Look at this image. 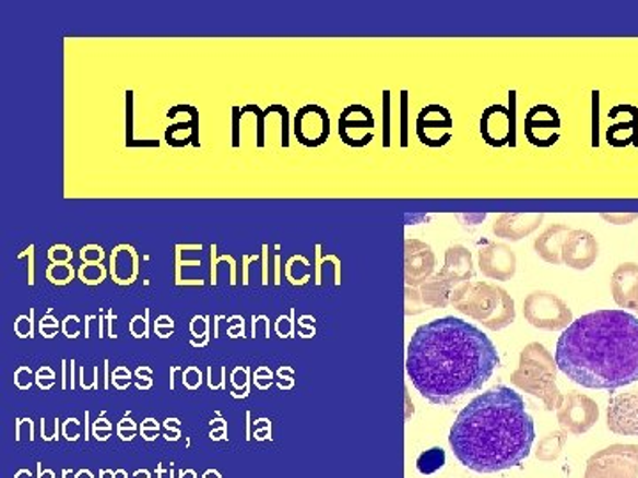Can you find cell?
I'll return each instance as SVG.
<instances>
[{"label": "cell", "mask_w": 638, "mask_h": 478, "mask_svg": "<svg viewBox=\"0 0 638 478\" xmlns=\"http://www.w3.org/2000/svg\"><path fill=\"white\" fill-rule=\"evenodd\" d=\"M461 222H475V226L477 224H483L486 220V215H460Z\"/></svg>", "instance_id": "obj_20"}, {"label": "cell", "mask_w": 638, "mask_h": 478, "mask_svg": "<svg viewBox=\"0 0 638 478\" xmlns=\"http://www.w3.org/2000/svg\"><path fill=\"white\" fill-rule=\"evenodd\" d=\"M637 310H638V307H637Z\"/></svg>", "instance_id": "obj_21"}, {"label": "cell", "mask_w": 638, "mask_h": 478, "mask_svg": "<svg viewBox=\"0 0 638 478\" xmlns=\"http://www.w3.org/2000/svg\"><path fill=\"white\" fill-rule=\"evenodd\" d=\"M569 232H571V227L566 226V224L550 226L534 239V252L545 263L554 264V266L563 264L560 252H563L564 239L568 238Z\"/></svg>", "instance_id": "obj_15"}, {"label": "cell", "mask_w": 638, "mask_h": 478, "mask_svg": "<svg viewBox=\"0 0 638 478\" xmlns=\"http://www.w3.org/2000/svg\"><path fill=\"white\" fill-rule=\"evenodd\" d=\"M452 303L461 312L474 315L478 321H484L488 326L489 315L492 314V328H503L506 324L511 323L515 318L512 310V300L506 295L500 287L489 286V284H461L452 292Z\"/></svg>", "instance_id": "obj_4"}, {"label": "cell", "mask_w": 638, "mask_h": 478, "mask_svg": "<svg viewBox=\"0 0 638 478\" xmlns=\"http://www.w3.org/2000/svg\"><path fill=\"white\" fill-rule=\"evenodd\" d=\"M404 252H406V278L410 284L426 280L437 264L432 247L421 239L409 238L404 243Z\"/></svg>", "instance_id": "obj_11"}, {"label": "cell", "mask_w": 638, "mask_h": 478, "mask_svg": "<svg viewBox=\"0 0 638 478\" xmlns=\"http://www.w3.org/2000/svg\"><path fill=\"white\" fill-rule=\"evenodd\" d=\"M598 255H600V243H598L596 236L591 235L589 230L571 229L568 238L564 239L563 264L572 267V270H587L592 264L596 263Z\"/></svg>", "instance_id": "obj_6"}, {"label": "cell", "mask_w": 638, "mask_h": 478, "mask_svg": "<svg viewBox=\"0 0 638 478\" xmlns=\"http://www.w3.org/2000/svg\"><path fill=\"white\" fill-rule=\"evenodd\" d=\"M555 366L577 385L615 390L638 381V319L625 310H596L558 337Z\"/></svg>", "instance_id": "obj_3"}, {"label": "cell", "mask_w": 638, "mask_h": 478, "mask_svg": "<svg viewBox=\"0 0 638 478\" xmlns=\"http://www.w3.org/2000/svg\"><path fill=\"white\" fill-rule=\"evenodd\" d=\"M612 292L623 309L638 307V266L635 263H625L617 266L612 275Z\"/></svg>", "instance_id": "obj_12"}, {"label": "cell", "mask_w": 638, "mask_h": 478, "mask_svg": "<svg viewBox=\"0 0 638 478\" xmlns=\"http://www.w3.org/2000/svg\"><path fill=\"white\" fill-rule=\"evenodd\" d=\"M500 363L488 335L460 318L435 319L413 333L406 372L426 401L451 406L475 394Z\"/></svg>", "instance_id": "obj_1"}, {"label": "cell", "mask_w": 638, "mask_h": 478, "mask_svg": "<svg viewBox=\"0 0 638 478\" xmlns=\"http://www.w3.org/2000/svg\"><path fill=\"white\" fill-rule=\"evenodd\" d=\"M375 128V119L366 107L352 105L339 118V133L347 146L362 147L373 141V133L367 130Z\"/></svg>", "instance_id": "obj_10"}, {"label": "cell", "mask_w": 638, "mask_h": 478, "mask_svg": "<svg viewBox=\"0 0 638 478\" xmlns=\"http://www.w3.org/2000/svg\"><path fill=\"white\" fill-rule=\"evenodd\" d=\"M80 255H82V259H90V255H93L94 261H96V263H98V261H102V259H104V249H102V247H96V244H90V247H85V249H82V253H80Z\"/></svg>", "instance_id": "obj_19"}, {"label": "cell", "mask_w": 638, "mask_h": 478, "mask_svg": "<svg viewBox=\"0 0 638 478\" xmlns=\"http://www.w3.org/2000/svg\"><path fill=\"white\" fill-rule=\"evenodd\" d=\"M545 222L543 213H504L493 222V235L517 243L527 236L534 235Z\"/></svg>", "instance_id": "obj_9"}, {"label": "cell", "mask_w": 638, "mask_h": 478, "mask_svg": "<svg viewBox=\"0 0 638 478\" xmlns=\"http://www.w3.org/2000/svg\"><path fill=\"white\" fill-rule=\"evenodd\" d=\"M440 273L451 282L452 286L465 284L474 275L472 252L463 244H452L446 250V266Z\"/></svg>", "instance_id": "obj_16"}, {"label": "cell", "mask_w": 638, "mask_h": 478, "mask_svg": "<svg viewBox=\"0 0 638 478\" xmlns=\"http://www.w3.org/2000/svg\"><path fill=\"white\" fill-rule=\"evenodd\" d=\"M446 466V452L441 449H432V451H426L421 454L417 461V469L423 475H432L438 469Z\"/></svg>", "instance_id": "obj_17"}, {"label": "cell", "mask_w": 638, "mask_h": 478, "mask_svg": "<svg viewBox=\"0 0 638 478\" xmlns=\"http://www.w3.org/2000/svg\"><path fill=\"white\" fill-rule=\"evenodd\" d=\"M609 426L617 432H638V394L612 398Z\"/></svg>", "instance_id": "obj_14"}, {"label": "cell", "mask_w": 638, "mask_h": 478, "mask_svg": "<svg viewBox=\"0 0 638 478\" xmlns=\"http://www.w3.org/2000/svg\"><path fill=\"white\" fill-rule=\"evenodd\" d=\"M534 420L525 401L509 386H493L470 401L452 423L456 459L477 474L517 468L531 454Z\"/></svg>", "instance_id": "obj_2"}, {"label": "cell", "mask_w": 638, "mask_h": 478, "mask_svg": "<svg viewBox=\"0 0 638 478\" xmlns=\"http://www.w3.org/2000/svg\"><path fill=\"white\" fill-rule=\"evenodd\" d=\"M523 312L527 321L537 328L566 330L572 323L571 312L566 303L552 292H532L525 300Z\"/></svg>", "instance_id": "obj_5"}, {"label": "cell", "mask_w": 638, "mask_h": 478, "mask_svg": "<svg viewBox=\"0 0 638 478\" xmlns=\"http://www.w3.org/2000/svg\"><path fill=\"white\" fill-rule=\"evenodd\" d=\"M478 267L493 280H509L517 273V253L509 244L493 241L478 250Z\"/></svg>", "instance_id": "obj_7"}, {"label": "cell", "mask_w": 638, "mask_h": 478, "mask_svg": "<svg viewBox=\"0 0 638 478\" xmlns=\"http://www.w3.org/2000/svg\"><path fill=\"white\" fill-rule=\"evenodd\" d=\"M511 130V113L507 112V108L500 107V105L489 107L481 119V133L489 146H504L509 141Z\"/></svg>", "instance_id": "obj_13"}, {"label": "cell", "mask_w": 638, "mask_h": 478, "mask_svg": "<svg viewBox=\"0 0 638 478\" xmlns=\"http://www.w3.org/2000/svg\"><path fill=\"white\" fill-rule=\"evenodd\" d=\"M601 220L612 226H629L638 220V213H601Z\"/></svg>", "instance_id": "obj_18"}, {"label": "cell", "mask_w": 638, "mask_h": 478, "mask_svg": "<svg viewBox=\"0 0 638 478\" xmlns=\"http://www.w3.org/2000/svg\"><path fill=\"white\" fill-rule=\"evenodd\" d=\"M295 133L298 141L307 147H318L330 135V119L323 108L307 105L296 113Z\"/></svg>", "instance_id": "obj_8"}]
</instances>
